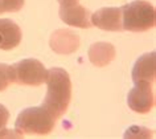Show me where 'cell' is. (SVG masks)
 <instances>
[{"label": "cell", "instance_id": "1", "mask_svg": "<svg viewBox=\"0 0 156 139\" xmlns=\"http://www.w3.org/2000/svg\"><path fill=\"white\" fill-rule=\"evenodd\" d=\"M45 84L48 90L42 107H45L54 118L58 119L65 114L72 101V81L69 73L62 68L49 69Z\"/></svg>", "mask_w": 156, "mask_h": 139}, {"label": "cell", "instance_id": "2", "mask_svg": "<svg viewBox=\"0 0 156 139\" xmlns=\"http://www.w3.org/2000/svg\"><path fill=\"white\" fill-rule=\"evenodd\" d=\"M122 27L130 32H144L152 29L156 23L155 7L146 0H135L122 8Z\"/></svg>", "mask_w": 156, "mask_h": 139}, {"label": "cell", "instance_id": "3", "mask_svg": "<svg viewBox=\"0 0 156 139\" xmlns=\"http://www.w3.org/2000/svg\"><path fill=\"white\" fill-rule=\"evenodd\" d=\"M56 125V118L45 107L36 106L23 110L15 122V130L24 135H46L52 133Z\"/></svg>", "mask_w": 156, "mask_h": 139}, {"label": "cell", "instance_id": "4", "mask_svg": "<svg viewBox=\"0 0 156 139\" xmlns=\"http://www.w3.org/2000/svg\"><path fill=\"white\" fill-rule=\"evenodd\" d=\"M46 77H48V69H45L44 64L38 60L27 59L12 65L13 84L40 86V85L45 84Z\"/></svg>", "mask_w": 156, "mask_h": 139}, {"label": "cell", "instance_id": "5", "mask_svg": "<svg viewBox=\"0 0 156 139\" xmlns=\"http://www.w3.org/2000/svg\"><path fill=\"white\" fill-rule=\"evenodd\" d=\"M60 19L66 25L77 28H90V11L78 3V0H62L60 2Z\"/></svg>", "mask_w": 156, "mask_h": 139}, {"label": "cell", "instance_id": "6", "mask_svg": "<svg viewBox=\"0 0 156 139\" xmlns=\"http://www.w3.org/2000/svg\"><path fill=\"white\" fill-rule=\"evenodd\" d=\"M128 107L139 114H146L155 106V93L150 84H135L127 95Z\"/></svg>", "mask_w": 156, "mask_h": 139}, {"label": "cell", "instance_id": "7", "mask_svg": "<svg viewBox=\"0 0 156 139\" xmlns=\"http://www.w3.org/2000/svg\"><path fill=\"white\" fill-rule=\"evenodd\" d=\"M91 25L97 28L110 32H120L123 30L122 27V11L116 7H105L98 9L90 16Z\"/></svg>", "mask_w": 156, "mask_h": 139}, {"label": "cell", "instance_id": "8", "mask_svg": "<svg viewBox=\"0 0 156 139\" xmlns=\"http://www.w3.org/2000/svg\"><path fill=\"white\" fill-rule=\"evenodd\" d=\"M156 80V55L155 52L144 53L140 56L132 68L134 84L154 85Z\"/></svg>", "mask_w": 156, "mask_h": 139}, {"label": "cell", "instance_id": "9", "mask_svg": "<svg viewBox=\"0 0 156 139\" xmlns=\"http://www.w3.org/2000/svg\"><path fill=\"white\" fill-rule=\"evenodd\" d=\"M49 45L58 55H70L80 48V37L70 29H58L52 34Z\"/></svg>", "mask_w": 156, "mask_h": 139}, {"label": "cell", "instance_id": "10", "mask_svg": "<svg viewBox=\"0 0 156 139\" xmlns=\"http://www.w3.org/2000/svg\"><path fill=\"white\" fill-rule=\"evenodd\" d=\"M21 29L9 19H0V49L12 51L21 42Z\"/></svg>", "mask_w": 156, "mask_h": 139}, {"label": "cell", "instance_id": "11", "mask_svg": "<svg viewBox=\"0 0 156 139\" xmlns=\"http://www.w3.org/2000/svg\"><path fill=\"white\" fill-rule=\"evenodd\" d=\"M115 48L110 42H95L89 49V60L94 66L103 68L107 66L115 59Z\"/></svg>", "mask_w": 156, "mask_h": 139}, {"label": "cell", "instance_id": "12", "mask_svg": "<svg viewBox=\"0 0 156 139\" xmlns=\"http://www.w3.org/2000/svg\"><path fill=\"white\" fill-rule=\"evenodd\" d=\"M9 119V111L5 106L0 105V138H15V137H21L20 134H13L15 131L5 130V126Z\"/></svg>", "mask_w": 156, "mask_h": 139}, {"label": "cell", "instance_id": "13", "mask_svg": "<svg viewBox=\"0 0 156 139\" xmlns=\"http://www.w3.org/2000/svg\"><path fill=\"white\" fill-rule=\"evenodd\" d=\"M12 81V65L0 64V91H4Z\"/></svg>", "mask_w": 156, "mask_h": 139}, {"label": "cell", "instance_id": "14", "mask_svg": "<svg viewBox=\"0 0 156 139\" xmlns=\"http://www.w3.org/2000/svg\"><path fill=\"white\" fill-rule=\"evenodd\" d=\"M25 0H0V15L5 12H19Z\"/></svg>", "mask_w": 156, "mask_h": 139}, {"label": "cell", "instance_id": "15", "mask_svg": "<svg viewBox=\"0 0 156 139\" xmlns=\"http://www.w3.org/2000/svg\"><path fill=\"white\" fill-rule=\"evenodd\" d=\"M58 2H62V0H58Z\"/></svg>", "mask_w": 156, "mask_h": 139}]
</instances>
